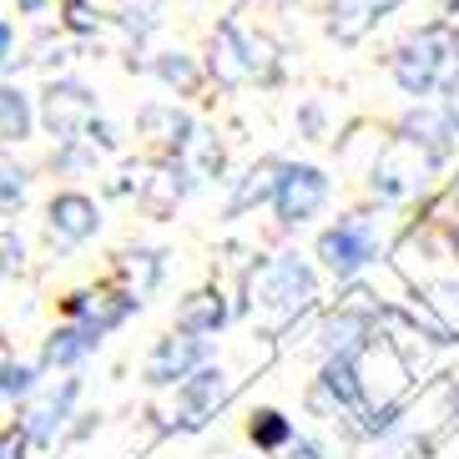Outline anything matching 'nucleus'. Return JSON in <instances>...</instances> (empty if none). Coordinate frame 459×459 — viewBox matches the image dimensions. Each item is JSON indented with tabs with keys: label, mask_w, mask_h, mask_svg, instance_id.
<instances>
[{
	"label": "nucleus",
	"mask_w": 459,
	"mask_h": 459,
	"mask_svg": "<svg viewBox=\"0 0 459 459\" xmlns=\"http://www.w3.org/2000/svg\"><path fill=\"white\" fill-rule=\"evenodd\" d=\"M41 5H46V0H15V11H26V15H36Z\"/></svg>",
	"instance_id": "30"
},
{
	"label": "nucleus",
	"mask_w": 459,
	"mask_h": 459,
	"mask_svg": "<svg viewBox=\"0 0 459 459\" xmlns=\"http://www.w3.org/2000/svg\"><path fill=\"white\" fill-rule=\"evenodd\" d=\"M228 394H232V378L222 368H197V374H187L177 384V409H182L177 424H187V429L207 424V414H217V409L228 404Z\"/></svg>",
	"instance_id": "8"
},
{
	"label": "nucleus",
	"mask_w": 459,
	"mask_h": 459,
	"mask_svg": "<svg viewBox=\"0 0 459 459\" xmlns=\"http://www.w3.org/2000/svg\"><path fill=\"white\" fill-rule=\"evenodd\" d=\"M91 349H96L91 338H86L76 324H66V328H56V333L46 338L41 364H46V368H71V364H82V359H86Z\"/></svg>",
	"instance_id": "17"
},
{
	"label": "nucleus",
	"mask_w": 459,
	"mask_h": 459,
	"mask_svg": "<svg viewBox=\"0 0 459 459\" xmlns=\"http://www.w3.org/2000/svg\"><path fill=\"white\" fill-rule=\"evenodd\" d=\"M157 76H162L167 86H182V91H197V66H192L187 56H177V51H167V56H157Z\"/></svg>",
	"instance_id": "20"
},
{
	"label": "nucleus",
	"mask_w": 459,
	"mask_h": 459,
	"mask_svg": "<svg viewBox=\"0 0 459 459\" xmlns=\"http://www.w3.org/2000/svg\"><path fill=\"white\" fill-rule=\"evenodd\" d=\"M374 253H378V217H368V212L338 217V228H328L318 238V257H324V268L338 273V278H353L359 268H368Z\"/></svg>",
	"instance_id": "3"
},
{
	"label": "nucleus",
	"mask_w": 459,
	"mask_h": 459,
	"mask_svg": "<svg viewBox=\"0 0 459 459\" xmlns=\"http://www.w3.org/2000/svg\"><path fill=\"white\" fill-rule=\"evenodd\" d=\"M11 51H15V30H11V21H0V66L11 61Z\"/></svg>",
	"instance_id": "26"
},
{
	"label": "nucleus",
	"mask_w": 459,
	"mask_h": 459,
	"mask_svg": "<svg viewBox=\"0 0 459 459\" xmlns=\"http://www.w3.org/2000/svg\"><path fill=\"white\" fill-rule=\"evenodd\" d=\"M26 445H30V439L21 429H5V434H0V459H26Z\"/></svg>",
	"instance_id": "25"
},
{
	"label": "nucleus",
	"mask_w": 459,
	"mask_h": 459,
	"mask_svg": "<svg viewBox=\"0 0 459 459\" xmlns=\"http://www.w3.org/2000/svg\"><path fill=\"white\" fill-rule=\"evenodd\" d=\"M324 203H328V177L318 167H283L278 192H273V207H278L283 222H308Z\"/></svg>",
	"instance_id": "6"
},
{
	"label": "nucleus",
	"mask_w": 459,
	"mask_h": 459,
	"mask_svg": "<svg viewBox=\"0 0 459 459\" xmlns=\"http://www.w3.org/2000/svg\"><path fill=\"white\" fill-rule=\"evenodd\" d=\"M455 51H459V36H455Z\"/></svg>",
	"instance_id": "32"
},
{
	"label": "nucleus",
	"mask_w": 459,
	"mask_h": 459,
	"mask_svg": "<svg viewBox=\"0 0 459 459\" xmlns=\"http://www.w3.org/2000/svg\"><path fill=\"white\" fill-rule=\"evenodd\" d=\"M445 217H449V232L459 238V182H455V192H449V207H445Z\"/></svg>",
	"instance_id": "27"
},
{
	"label": "nucleus",
	"mask_w": 459,
	"mask_h": 459,
	"mask_svg": "<svg viewBox=\"0 0 459 459\" xmlns=\"http://www.w3.org/2000/svg\"><path fill=\"white\" fill-rule=\"evenodd\" d=\"M455 61V36L439 26L419 30V36H409L404 46H399V56H394V76H399V86H404L409 96H424L429 86H439V76H445V66Z\"/></svg>",
	"instance_id": "2"
},
{
	"label": "nucleus",
	"mask_w": 459,
	"mask_h": 459,
	"mask_svg": "<svg viewBox=\"0 0 459 459\" xmlns=\"http://www.w3.org/2000/svg\"><path fill=\"white\" fill-rule=\"evenodd\" d=\"M136 126H142V136H147L152 147H167L172 157L192 142V122L172 107V101H152V107H142L136 111Z\"/></svg>",
	"instance_id": "12"
},
{
	"label": "nucleus",
	"mask_w": 459,
	"mask_h": 459,
	"mask_svg": "<svg viewBox=\"0 0 459 459\" xmlns=\"http://www.w3.org/2000/svg\"><path fill=\"white\" fill-rule=\"evenodd\" d=\"M445 122H449V126H459V82L449 86V107H445Z\"/></svg>",
	"instance_id": "28"
},
{
	"label": "nucleus",
	"mask_w": 459,
	"mask_h": 459,
	"mask_svg": "<svg viewBox=\"0 0 459 459\" xmlns=\"http://www.w3.org/2000/svg\"><path fill=\"white\" fill-rule=\"evenodd\" d=\"M247 293H253V313L257 324L268 328V333H278V328H288L298 318V313L308 308L313 298V273L298 263L293 253L283 257H263L253 268V278H247Z\"/></svg>",
	"instance_id": "1"
},
{
	"label": "nucleus",
	"mask_w": 459,
	"mask_h": 459,
	"mask_svg": "<svg viewBox=\"0 0 459 459\" xmlns=\"http://www.w3.org/2000/svg\"><path fill=\"white\" fill-rule=\"evenodd\" d=\"M273 46L268 41H253V36H243L238 26H222L217 30V41H212V76L217 82H247V76H263L268 82L273 76Z\"/></svg>",
	"instance_id": "4"
},
{
	"label": "nucleus",
	"mask_w": 459,
	"mask_h": 459,
	"mask_svg": "<svg viewBox=\"0 0 459 459\" xmlns=\"http://www.w3.org/2000/svg\"><path fill=\"white\" fill-rule=\"evenodd\" d=\"M41 117H46V132L71 147V142H82L86 126L96 122V96L86 91L82 82H51L41 96Z\"/></svg>",
	"instance_id": "5"
},
{
	"label": "nucleus",
	"mask_w": 459,
	"mask_h": 459,
	"mask_svg": "<svg viewBox=\"0 0 459 459\" xmlns=\"http://www.w3.org/2000/svg\"><path fill=\"white\" fill-rule=\"evenodd\" d=\"M222 324H228V303H222L217 288H197V293H187L182 308H177V333H187V338H207Z\"/></svg>",
	"instance_id": "13"
},
{
	"label": "nucleus",
	"mask_w": 459,
	"mask_h": 459,
	"mask_svg": "<svg viewBox=\"0 0 459 459\" xmlns=\"http://www.w3.org/2000/svg\"><path fill=\"white\" fill-rule=\"evenodd\" d=\"M445 11H459V0H445Z\"/></svg>",
	"instance_id": "31"
},
{
	"label": "nucleus",
	"mask_w": 459,
	"mask_h": 459,
	"mask_svg": "<svg viewBox=\"0 0 459 459\" xmlns=\"http://www.w3.org/2000/svg\"><path fill=\"white\" fill-rule=\"evenodd\" d=\"M136 197H142V207H147L152 217H167L177 207V197H182V172H177V167H152V172L142 177Z\"/></svg>",
	"instance_id": "15"
},
{
	"label": "nucleus",
	"mask_w": 459,
	"mask_h": 459,
	"mask_svg": "<svg viewBox=\"0 0 459 459\" xmlns=\"http://www.w3.org/2000/svg\"><path fill=\"white\" fill-rule=\"evenodd\" d=\"M197 368H203V338L172 333L147 353V378L152 384H182V378L197 374Z\"/></svg>",
	"instance_id": "11"
},
{
	"label": "nucleus",
	"mask_w": 459,
	"mask_h": 459,
	"mask_svg": "<svg viewBox=\"0 0 459 459\" xmlns=\"http://www.w3.org/2000/svg\"><path fill=\"white\" fill-rule=\"evenodd\" d=\"M30 389H36V364H11L5 359V368H0V394L5 399H26Z\"/></svg>",
	"instance_id": "22"
},
{
	"label": "nucleus",
	"mask_w": 459,
	"mask_h": 459,
	"mask_svg": "<svg viewBox=\"0 0 459 459\" xmlns=\"http://www.w3.org/2000/svg\"><path fill=\"white\" fill-rule=\"evenodd\" d=\"M353 368H359V389H364V399H374L378 409L394 404V394L404 389V359H399V349L394 343H364V359H353Z\"/></svg>",
	"instance_id": "7"
},
{
	"label": "nucleus",
	"mask_w": 459,
	"mask_h": 459,
	"mask_svg": "<svg viewBox=\"0 0 459 459\" xmlns=\"http://www.w3.org/2000/svg\"><path fill=\"white\" fill-rule=\"evenodd\" d=\"M247 434H253V445H257V449H283L288 439H293V424H288L278 409H257L253 424H247Z\"/></svg>",
	"instance_id": "19"
},
{
	"label": "nucleus",
	"mask_w": 459,
	"mask_h": 459,
	"mask_svg": "<svg viewBox=\"0 0 459 459\" xmlns=\"http://www.w3.org/2000/svg\"><path fill=\"white\" fill-rule=\"evenodd\" d=\"M288 459H324V455H318L313 445H293V449H288Z\"/></svg>",
	"instance_id": "29"
},
{
	"label": "nucleus",
	"mask_w": 459,
	"mask_h": 459,
	"mask_svg": "<svg viewBox=\"0 0 459 459\" xmlns=\"http://www.w3.org/2000/svg\"><path fill=\"white\" fill-rule=\"evenodd\" d=\"M46 217H51V238H61V243H71V247L96 238V228H101V212H96V203L86 192H56Z\"/></svg>",
	"instance_id": "10"
},
{
	"label": "nucleus",
	"mask_w": 459,
	"mask_h": 459,
	"mask_svg": "<svg viewBox=\"0 0 459 459\" xmlns=\"http://www.w3.org/2000/svg\"><path fill=\"white\" fill-rule=\"evenodd\" d=\"M399 0H328V30L338 41H359L384 11H394Z\"/></svg>",
	"instance_id": "14"
},
{
	"label": "nucleus",
	"mask_w": 459,
	"mask_h": 459,
	"mask_svg": "<svg viewBox=\"0 0 459 459\" xmlns=\"http://www.w3.org/2000/svg\"><path fill=\"white\" fill-rule=\"evenodd\" d=\"M278 177H283V167H278V162L253 167V172L243 177V187H238V197H232V212H247L253 203H268L273 192H278Z\"/></svg>",
	"instance_id": "18"
},
{
	"label": "nucleus",
	"mask_w": 459,
	"mask_h": 459,
	"mask_svg": "<svg viewBox=\"0 0 459 459\" xmlns=\"http://www.w3.org/2000/svg\"><path fill=\"white\" fill-rule=\"evenodd\" d=\"M61 11H66V30H76V36H91V30L101 26V15H96L86 0H66Z\"/></svg>",
	"instance_id": "23"
},
{
	"label": "nucleus",
	"mask_w": 459,
	"mask_h": 459,
	"mask_svg": "<svg viewBox=\"0 0 459 459\" xmlns=\"http://www.w3.org/2000/svg\"><path fill=\"white\" fill-rule=\"evenodd\" d=\"M30 126H36L30 96L21 91V86H0V147H5V142H26Z\"/></svg>",
	"instance_id": "16"
},
{
	"label": "nucleus",
	"mask_w": 459,
	"mask_h": 459,
	"mask_svg": "<svg viewBox=\"0 0 459 459\" xmlns=\"http://www.w3.org/2000/svg\"><path fill=\"white\" fill-rule=\"evenodd\" d=\"M76 394H82V384H76V378H61L56 389H46L41 399L26 409L21 434H26L30 445H56V434H61V424H66L71 404H76Z\"/></svg>",
	"instance_id": "9"
},
{
	"label": "nucleus",
	"mask_w": 459,
	"mask_h": 459,
	"mask_svg": "<svg viewBox=\"0 0 459 459\" xmlns=\"http://www.w3.org/2000/svg\"><path fill=\"white\" fill-rule=\"evenodd\" d=\"M21 263H26V247H21V238H15V232H0V278L21 273Z\"/></svg>",
	"instance_id": "24"
},
{
	"label": "nucleus",
	"mask_w": 459,
	"mask_h": 459,
	"mask_svg": "<svg viewBox=\"0 0 459 459\" xmlns=\"http://www.w3.org/2000/svg\"><path fill=\"white\" fill-rule=\"evenodd\" d=\"M26 187H30V177L11 157H0V212H11V207L26 203Z\"/></svg>",
	"instance_id": "21"
}]
</instances>
